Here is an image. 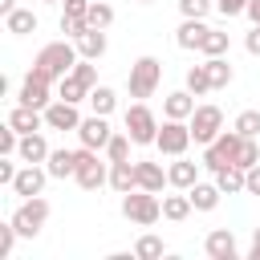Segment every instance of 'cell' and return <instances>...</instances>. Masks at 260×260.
Segmentation results:
<instances>
[{"label":"cell","mask_w":260,"mask_h":260,"mask_svg":"<svg viewBox=\"0 0 260 260\" xmlns=\"http://www.w3.org/2000/svg\"><path fill=\"white\" fill-rule=\"evenodd\" d=\"M57 98H61V102H73V106H77V102H89V85L69 73V77L57 81Z\"/></svg>","instance_id":"83f0119b"},{"label":"cell","mask_w":260,"mask_h":260,"mask_svg":"<svg viewBox=\"0 0 260 260\" xmlns=\"http://www.w3.org/2000/svg\"><path fill=\"white\" fill-rule=\"evenodd\" d=\"M73 45H77V53H81V57H89V61H102V57H106V49H110L106 28H85L81 37H73Z\"/></svg>","instance_id":"2e32d148"},{"label":"cell","mask_w":260,"mask_h":260,"mask_svg":"<svg viewBox=\"0 0 260 260\" xmlns=\"http://www.w3.org/2000/svg\"><path fill=\"white\" fill-rule=\"evenodd\" d=\"M191 142H195V138H191V126H187L183 118H167V122L158 126V138H154L158 154H167V158L187 154V146H191Z\"/></svg>","instance_id":"52a82bcc"},{"label":"cell","mask_w":260,"mask_h":260,"mask_svg":"<svg viewBox=\"0 0 260 260\" xmlns=\"http://www.w3.org/2000/svg\"><path fill=\"white\" fill-rule=\"evenodd\" d=\"M207 20H195V16H183V24L175 28V45L179 49H195L199 53V45H203V37H207Z\"/></svg>","instance_id":"9a60e30c"},{"label":"cell","mask_w":260,"mask_h":260,"mask_svg":"<svg viewBox=\"0 0 260 260\" xmlns=\"http://www.w3.org/2000/svg\"><path fill=\"white\" fill-rule=\"evenodd\" d=\"M215 183H219L223 195H244L248 191V171L244 167H223V171H215Z\"/></svg>","instance_id":"d4e9b609"},{"label":"cell","mask_w":260,"mask_h":260,"mask_svg":"<svg viewBox=\"0 0 260 260\" xmlns=\"http://www.w3.org/2000/svg\"><path fill=\"white\" fill-rule=\"evenodd\" d=\"M191 211H195V203H191L187 191H183V195H162V219L179 223V219H187Z\"/></svg>","instance_id":"4316f807"},{"label":"cell","mask_w":260,"mask_h":260,"mask_svg":"<svg viewBox=\"0 0 260 260\" xmlns=\"http://www.w3.org/2000/svg\"><path fill=\"white\" fill-rule=\"evenodd\" d=\"M45 126H49V130H77V126H81V114H77L73 102L53 98V102L45 106Z\"/></svg>","instance_id":"4fadbf2b"},{"label":"cell","mask_w":260,"mask_h":260,"mask_svg":"<svg viewBox=\"0 0 260 260\" xmlns=\"http://www.w3.org/2000/svg\"><path fill=\"white\" fill-rule=\"evenodd\" d=\"M16 158H20V162H45V158H49V142H45V134H41V130H32V134H20Z\"/></svg>","instance_id":"d6986e66"},{"label":"cell","mask_w":260,"mask_h":260,"mask_svg":"<svg viewBox=\"0 0 260 260\" xmlns=\"http://www.w3.org/2000/svg\"><path fill=\"white\" fill-rule=\"evenodd\" d=\"M130 146H134V138L122 130V134H114V138L106 142V158H110V162H126V158H130Z\"/></svg>","instance_id":"e575fe53"},{"label":"cell","mask_w":260,"mask_h":260,"mask_svg":"<svg viewBox=\"0 0 260 260\" xmlns=\"http://www.w3.org/2000/svg\"><path fill=\"white\" fill-rule=\"evenodd\" d=\"M203 252H207L211 260H236V256H240L236 232H232V228H215V232H207V240H203Z\"/></svg>","instance_id":"5bb4252c"},{"label":"cell","mask_w":260,"mask_h":260,"mask_svg":"<svg viewBox=\"0 0 260 260\" xmlns=\"http://www.w3.org/2000/svg\"><path fill=\"white\" fill-rule=\"evenodd\" d=\"M187 126H191V138L199 142V146H207V142H215L219 138V130H223V110L219 106H195V114L187 118Z\"/></svg>","instance_id":"9c48e42d"},{"label":"cell","mask_w":260,"mask_h":260,"mask_svg":"<svg viewBox=\"0 0 260 260\" xmlns=\"http://www.w3.org/2000/svg\"><path fill=\"white\" fill-rule=\"evenodd\" d=\"M232 126H236L244 138H256V134H260V110H244V114H240Z\"/></svg>","instance_id":"d590c367"},{"label":"cell","mask_w":260,"mask_h":260,"mask_svg":"<svg viewBox=\"0 0 260 260\" xmlns=\"http://www.w3.org/2000/svg\"><path fill=\"white\" fill-rule=\"evenodd\" d=\"M167 179H171V187H179V191H191L195 183H199V162H191V158H175L171 167H167Z\"/></svg>","instance_id":"e0dca14e"},{"label":"cell","mask_w":260,"mask_h":260,"mask_svg":"<svg viewBox=\"0 0 260 260\" xmlns=\"http://www.w3.org/2000/svg\"><path fill=\"white\" fill-rule=\"evenodd\" d=\"M187 89H191L195 98H203V93H211V89H215V85H211V73H207V61L187 69Z\"/></svg>","instance_id":"f546056e"},{"label":"cell","mask_w":260,"mask_h":260,"mask_svg":"<svg viewBox=\"0 0 260 260\" xmlns=\"http://www.w3.org/2000/svg\"><path fill=\"white\" fill-rule=\"evenodd\" d=\"M126 85H130V98H150V93L162 85V61H158V57H138V61L130 65Z\"/></svg>","instance_id":"277c9868"},{"label":"cell","mask_w":260,"mask_h":260,"mask_svg":"<svg viewBox=\"0 0 260 260\" xmlns=\"http://www.w3.org/2000/svg\"><path fill=\"white\" fill-rule=\"evenodd\" d=\"M248 195H260V162L248 167Z\"/></svg>","instance_id":"bcb514c9"},{"label":"cell","mask_w":260,"mask_h":260,"mask_svg":"<svg viewBox=\"0 0 260 260\" xmlns=\"http://www.w3.org/2000/svg\"><path fill=\"white\" fill-rule=\"evenodd\" d=\"M187 195H191L195 211H215V207H219V195H223V191H219V183H195V187H191Z\"/></svg>","instance_id":"484cf974"},{"label":"cell","mask_w":260,"mask_h":260,"mask_svg":"<svg viewBox=\"0 0 260 260\" xmlns=\"http://www.w3.org/2000/svg\"><path fill=\"white\" fill-rule=\"evenodd\" d=\"M244 49H248L252 57H260V24H252V28H248V37H244Z\"/></svg>","instance_id":"f6af8a7d"},{"label":"cell","mask_w":260,"mask_h":260,"mask_svg":"<svg viewBox=\"0 0 260 260\" xmlns=\"http://www.w3.org/2000/svg\"><path fill=\"white\" fill-rule=\"evenodd\" d=\"M16 102H24V106H37V110H45V106L53 102V81H49V77H41L37 69H28V77L20 81V93H16Z\"/></svg>","instance_id":"8fae6325"},{"label":"cell","mask_w":260,"mask_h":260,"mask_svg":"<svg viewBox=\"0 0 260 260\" xmlns=\"http://www.w3.org/2000/svg\"><path fill=\"white\" fill-rule=\"evenodd\" d=\"M8 126H16L20 134H32V130H41V126H45V110H37V106H24V102H16V110L8 114Z\"/></svg>","instance_id":"ac0fdd59"},{"label":"cell","mask_w":260,"mask_h":260,"mask_svg":"<svg viewBox=\"0 0 260 260\" xmlns=\"http://www.w3.org/2000/svg\"><path fill=\"white\" fill-rule=\"evenodd\" d=\"M85 28H89V20H73V16H61V32H65L69 41H73V37H81Z\"/></svg>","instance_id":"60d3db41"},{"label":"cell","mask_w":260,"mask_h":260,"mask_svg":"<svg viewBox=\"0 0 260 260\" xmlns=\"http://www.w3.org/2000/svg\"><path fill=\"white\" fill-rule=\"evenodd\" d=\"M179 12H183V16H195V20H203V16L211 12V0H179Z\"/></svg>","instance_id":"ab89813d"},{"label":"cell","mask_w":260,"mask_h":260,"mask_svg":"<svg viewBox=\"0 0 260 260\" xmlns=\"http://www.w3.org/2000/svg\"><path fill=\"white\" fill-rule=\"evenodd\" d=\"M215 8H219V16H240V12H248V0H215Z\"/></svg>","instance_id":"ee69618b"},{"label":"cell","mask_w":260,"mask_h":260,"mask_svg":"<svg viewBox=\"0 0 260 260\" xmlns=\"http://www.w3.org/2000/svg\"><path fill=\"white\" fill-rule=\"evenodd\" d=\"M240 146H244V134H240L236 126H232V130H219V138L203 146V167H207V171L236 167V158H240Z\"/></svg>","instance_id":"3957f363"},{"label":"cell","mask_w":260,"mask_h":260,"mask_svg":"<svg viewBox=\"0 0 260 260\" xmlns=\"http://www.w3.org/2000/svg\"><path fill=\"white\" fill-rule=\"evenodd\" d=\"M85 20H89V28H110V24H114V8H110L106 0H89Z\"/></svg>","instance_id":"836d02e7"},{"label":"cell","mask_w":260,"mask_h":260,"mask_svg":"<svg viewBox=\"0 0 260 260\" xmlns=\"http://www.w3.org/2000/svg\"><path fill=\"white\" fill-rule=\"evenodd\" d=\"M122 215L130 223H138V228H150V223L162 219V199L154 191H146V187H134V191L122 195Z\"/></svg>","instance_id":"7a4b0ae2"},{"label":"cell","mask_w":260,"mask_h":260,"mask_svg":"<svg viewBox=\"0 0 260 260\" xmlns=\"http://www.w3.org/2000/svg\"><path fill=\"white\" fill-rule=\"evenodd\" d=\"M61 4H65L61 16H73V20H85V12H89V0H61Z\"/></svg>","instance_id":"7bdbcfd3"},{"label":"cell","mask_w":260,"mask_h":260,"mask_svg":"<svg viewBox=\"0 0 260 260\" xmlns=\"http://www.w3.org/2000/svg\"><path fill=\"white\" fill-rule=\"evenodd\" d=\"M8 219L16 223V232H20L24 240L41 236V228L49 223V199H45V195H32V199H24V203H20Z\"/></svg>","instance_id":"5b68a950"},{"label":"cell","mask_w":260,"mask_h":260,"mask_svg":"<svg viewBox=\"0 0 260 260\" xmlns=\"http://www.w3.org/2000/svg\"><path fill=\"white\" fill-rule=\"evenodd\" d=\"M110 187L118 191V195H126V191H134L138 187V167L126 158V162H110Z\"/></svg>","instance_id":"603a6c76"},{"label":"cell","mask_w":260,"mask_h":260,"mask_svg":"<svg viewBox=\"0 0 260 260\" xmlns=\"http://www.w3.org/2000/svg\"><path fill=\"white\" fill-rule=\"evenodd\" d=\"M122 122H126V134L134 138V146H150L158 138V118H154V110L146 102H134Z\"/></svg>","instance_id":"8992f818"},{"label":"cell","mask_w":260,"mask_h":260,"mask_svg":"<svg viewBox=\"0 0 260 260\" xmlns=\"http://www.w3.org/2000/svg\"><path fill=\"white\" fill-rule=\"evenodd\" d=\"M37 12L32 8H12L8 16H4V28L12 32V37H28V32H37Z\"/></svg>","instance_id":"cb8c5ba5"},{"label":"cell","mask_w":260,"mask_h":260,"mask_svg":"<svg viewBox=\"0 0 260 260\" xmlns=\"http://www.w3.org/2000/svg\"><path fill=\"white\" fill-rule=\"evenodd\" d=\"M45 167H49V175L53 179H73V171H77V150H49V158H45Z\"/></svg>","instance_id":"7402d4cb"},{"label":"cell","mask_w":260,"mask_h":260,"mask_svg":"<svg viewBox=\"0 0 260 260\" xmlns=\"http://www.w3.org/2000/svg\"><path fill=\"white\" fill-rule=\"evenodd\" d=\"M248 260H260V228H252V244H248Z\"/></svg>","instance_id":"7dc6e473"},{"label":"cell","mask_w":260,"mask_h":260,"mask_svg":"<svg viewBox=\"0 0 260 260\" xmlns=\"http://www.w3.org/2000/svg\"><path fill=\"white\" fill-rule=\"evenodd\" d=\"M77 138H81V146H89V150H106V142L114 138V130H110L106 114H89V118H81Z\"/></svg>","instance_id":"7c38bea8"},{"label":"cell","mask_w":260,"mask_h":260,"mask_svg":"<svg viewBox=\"0 0 260 260\" xmlns=\"http://www.w3.org/2000/svg\"><path fill=\"white\" fill-rule=\"evenodd\" d=\"M77 61H81V53H77L73 41H53V45H45V49L32 57V69H37L41 77H49V81H61V77L73 73Z\"/></svg>","instance_id":"6da1fadb"},{"label":"cell","mask_w":260,"mask_h":260,"mask_svg":"<svg viewBox=\"0 0 260 260\" xmlns=\"http://www.w3.org/2000/svg\"><path fill=\"white\" fill-rule=\"evenodd\" d=\"M73 77H81V81H85V85L93 89V85H98V61H89V57H81V61L73 65Z\"/></svg>","instance_id":"74e56055"},{"label":"cell","mask_w":260,"mask_h":260,"mask_svg":"<svg viewBox=\"0 0 260 260\" xmlns=\"http://www.w3.org/2000/svg\"><path fill=\"white\" fill-rule=\"evenodd\" d=\"M138 4H150V0H138Z\"/></svg>","instance_id":"816d5d0a"},{"label":"cell","mask_w":260,"mask_h":260,"mask_svg":"<svg viewBox=\"0 0 260 260\" xmlns=\"http://www.w3.org/2000/svg\"><path fill=\"white\" fill-rule=\"evenodd\" d=\"M252 24H260V0H248V12H244Z\"/></svg>","instance_id":"c3c4849f"},{"label":"cell","mask_w":260,"mask_h":260,"mask_svg":"<svg viewBox=\"0 0 260 260\" xmlns=\"http://www.w3.org/2000/svg\"><path fill=\"white\" fill-rule=\"evenodd\" d=\"M45 4H61V0H45Z\"/></svg>","instance_id":"f907efd6"},{"label":"cell","mask_w":260,"mask_h":260,"mask_svg":"<svg viewBox=\"0 0 260 260\" xmlns=\"http://www.w3.org/2000/svg\"><path fill=\"white\" fill-rule=\"evenodd\" d=\"M134 167H138V187H146V191H154V195H158V191H162V187L171 183V179H167V171H162V162L138 158Z\"/></svg>","instance_id":"44dd1931"},{"label":"cell","mask_w":260,"mask_h":260,"mask_svg":"<svg viewBox=\"0 0 260 260\" xmlns=\"http://www.w3.org/2000/svg\"><path fill=\"white\" fill-rule=\"evenodd\" d=\"M16 171H20V167L12 162V154H0V183H4V187H12V179H16Z\"/></svg>","instance_id":"b9f144b4"},{"label":"cell","mask_w":260,"mask_h":260,"mask_svg":"<svg viewBox=\"0 0 260 260\" xmlns=\"http://www.w3.org/2000/svg\"><path fill=\"white\" fill-rule=\"evenodd\" d=\"M162 114L187 122V118L195 114V93H191V89H175V93H167V98H162Z\"/></svg>","instance_id":"ffe728a7"},{"label":"cell","mask_w":260,"mask_h":260,"mask_svg":"<svg viewBox=\"0 0 260 260\" xmlns=\"http://www.w3.org/2000/svg\"><path fill=\"white\" fill-rule=\"evenodd\" d=\"M162 252H167V244H162V236H154V232L138 236V244H134V256H138V260H158Z\"/></svg>","instance_id":"1f68e13d"},{"label":"cell","mask_w":260,"mask_h":260,"mask_svg":"<svg viewBox=\"0 0 260 260\" xmlns=\"http://www.w3.org/2000/svg\"><path fill=\"white\" fill-rule=\"evenodd\" d=\"M89 106H93V114H114V106H118V93L110 89V85H93L89 89Z\"/></svg>","instance_id":"4dcf8cb0"},{"label":"cell","mask_w":260,"mask_h":260,"mask_svg":"<svg viewBox=\"0 0 260 260\" xmlns=\"http://www.w3.org/2000/svg\"><path fill=\"white\" fill-rule=\"evenodd\" d=\"M207 73H211V85L215 89H228L232 85V65H228V57H207Z\"/></svg>","instance_id":"d6a6232c"},{"label":"cell","mask_w":260,"mask_h":260,"mask_svg":"<svg viewBox=\"0 0 260 260\" xmlns=\"http://www.w3.org/2000/svg\"><path fill=\"white\" fill-rule=\"evenodd\" d=\"M45 179H53L45 162H24V167L16 171V179H12V191H16L20 199H32V195L45 191Z\"/></svg>","instance_id":"30bf717a"},{"label":"cell","mask_w":260,"mask_h":260,"mask_svg":"<svg viewBox=\"0 0 260 260\" xmlns=\"http://www.w3.org/2000/svg\"><path fill=\"white\" fill-rule=\"evenodd\" d=\"M232 49V41H228V32L223 28H207V37H203V45H199V53L203 57H223Z\"/></svg>","instance_id":"f1b7e54d"},{"label":"cell","mask_w":260,"mask_h":260,"mask_svg":"<svg viewBox=\"0 0 260 260\" xmlns=\"http://www.w3.org/2000/svg\"><path fill=\"white\" fill-rule=\"evenodd\" d=\"M16 236H20V232H16V223H12V219H8V223H0V260H4V256H12Z\"/></svg>","instance_id":"f35d334b"},{"label":"cell","mask_w":260,"mask_h":260,"mask_svg":"<svg viewBox=\"0 0 260 260\" xmlns=\"http://www.w3.org/2000/svg\"><path fill=\"white\" fill-rule=\"evenodd\" d=\"M12 8H16V0H0V16H8Z\"/></svg>","instance_id":"681fc988"},{"label":"cell","mask_w":260,"mask_h":260,"mask_svg":"<svg viewBox=\"0 0 260 260\" xmlns=\"http://www.w3.org/2000/svg\"><path fill=\"white\" fill-rule=\"evenodd\" d=\"M73 179H77L81 191H98V187L110 183V167L98 158V150L81 146V150H77V171H73Z\"/></svg>","instance_id":"ba28073f"},{"label":"cell","mask_w":260,"mask_h":260,"mask_svg":"<svg viewBox=\"0 0 260 260\" xmlns=\"http://www.w3.org/2000/svg\"><path fill=\"white\" fill-rule=\"evenodd\" d=\"M256 162H260V142H256V138H244V146H240V158H236V167H244V171H248V167H256Z\"/></svg>","instance_id":"8d00e7d4"}]
</instances>
